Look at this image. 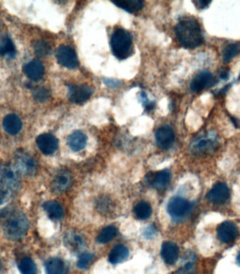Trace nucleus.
Instances as JSON below:
<instances>
[{"label":"nucleus","mask_w":240,"mask_h":274,"mask_svg":"<svg viewBox=\"0 0 240 274\" xmlns=\"http://www.w3.org/2000/svg\"><path fill=\"white\" fill-rule=\"evenodd\" d=\"M191 210L189 201L183 198L174 197L170 200L167 206L169 214L173 218L180 219L188 215Z\"/></svg>","instance_id":"obj_5"},{"label":"nucleus","mask_w":240,"mask_h":274,"mask_svg":"<svg viewBox=\"0 0 240 274\" xmlns=\"http://www.w3.org/2000/svg\"><path fill=\"white\" fill-rule=\"evenodd\" d=\"M37 147L45 155H52L59 148V141L51 134H43L36 139Z\"/></svg>","instance_id":"obj_9"},{"label":"nucleus","mask_w":240,"mask_h":274,"mask_svg":"<svg viewBox=\"0 0 240 274\" xmlns=\"http://www.w3.org/2000/svg\"><path fill=\"white\" fill-rule=\"evenodd\" d=\"M47 274H65V264L62 259L52 258L46 263Z\"/></svg>","instance_id":"obj_25"},{"label":"nucleus","mask_w":240,"mask_h":274,"mask_svg":"<svg viewBox=\"0 0 240 274\" xmlns=\"http://www.w3.org/2000/svg\"><path fill=\"white\" fill-rule=\"evenodd\" d=\"M25 75L32 81L38 82L43 79L45 75V67L37 60L26 63L23 68Z\"/></svg>","instance_id":"obj_15"},{"label":"nucleus","mask_w":240,"mask_h":274,"mask_svg":"<svg viewBox=\"0 0 240 274\" xmlns=\"http://www.w3.org/2000/svg\"><path fill=\"white\" fill-rule=\"evenodd\" d=\"M216 143V139L214 135L209 134L196 139L191 145V148L197 153H207L214 149Z\"/></svg>","instance_id":"obj_14"},{"label":"nucleus","mask_w":240,"mask_h":274,"mask_svg":"<svg viewBox=\"0 0 240 274\" xmlns=\"http://www.w3.org/2000/svg\"><path fill=\"white\" fill-rule=\"evenodd\" d=\"M117 233V229L114 226H106L100 232L99 235L98 236V242L101 244H105V243L110 242L111 241L113 240Z\"/></svg>","instance_id":"obj_27"},{"label":"nucleus","mask_w":240,"mask_h":274,"mask_svg":"<svg viewBox=\"0 0 240 274\" xmlns=\"http://www.w3.org/2000/svg\"><path fill=\"white\" fill-rule=\"evenodd\" d=\"M43 208L49 217L54 220L61 219L63 217V213H64L63 208L59 203L56 202V201H48V202L45 203Z\"/></svg>","instance_id":"obj_23"},{"label":"nucleus","mask_w":240,"mask_h":274,"mask_svg":"<svg viewBox=\"0 0 240 274\" xmlns=\"http://www.w3.org/2000/svg\"><path fill=\"white\" fill-rule=\"evenodd\" d=\"M239 50L240 47L239 45L232 44L228 45V46L225 49L224 52H223V59L224 63H227L230 62L231 60L233 59L234 56L239 53Z\"/></svg>","instance_id":"obj_29"},{"label":"nucleus","mask_w":240,"mask_h":274,"mask_svg":"<svg viewBox=\"0 0 240 274\" xmlns=\"http://www.w3.org/2000/svg\"><path fill=\"white\" fill-rule=\"evenodd\" d=\"M134 214L138 219L141 220H145L150 218L152 214V208L150 204L145 201H141L138 203L134 209Z\"/></svg>","instance_id":"obj_26"},{"label":"nucleus","mask_w":240,"mask_h":274,"mask_svg":"<svg viewBox=\"0 0 240 274\" xmlns=\"http://www.w3.org/2000/svg\"><path fill=\"white\" fill-rule=\"evenodd\" d=\"M3 128L7 133L16 135L22 129V122L16 114H9L3 120Z\"/></svg>","instance_id":"obj_19"},{"label":"nucleus","mask_w":240,"mask_h":274,"mask_svg":"<svg viewBox=\"0 0 240 274\" xmlns=\"http://www.w3.org/2000/svg\"><path fill=\"white\" fill-rule=\"evenodd\" d=\"M67 143L70 149L78 152L83 150L87 146V137L81 131H75L69 136Z\"/></svg>","instance_id":"obj_18"},{"label":"nucleus","mask_w":240,"mask_h":274,"mask_svg":"<svg viewBox=\"0 0 240 274\" xmlns=\"http://www.w3.org/2000/svg\"><path fill=\"white\" fill-rule=\"evenodd\" d=\"M112 3L116 6L130 13H135L141 10L143 6V2L141 0H132V1H125V0H114Z\"/></svg>","instance_id":"obj_24"},{"label":"nucleus","mask_w":240,"mask_h":274,"mask_svg":"<svg viewBox=\"0 0 240 274\" xmlns=\"http://www.w3.org/2000/svg\"><path fill=\"white\" fill-rule=\"evenodd\" d=\"M130 255V251L126 246L118 245L112 248L109 254L108 260L111 264H117L126 260Z\"/></svg>","instance_id":"obj_20"},{"label":"nucleus","mask_w":240,"mask_h":274,"mask_svg":"<svg viewBox=\"0 0 240 274\" xmlns=\"http://www.w3.org/2000/svg\"><path fill=\"white\" fill-rule=\"evenodd\" d=\"M236 262H237V264L240 266V251L236 257Z\"/></svg>","instance_id":"obj_37"},{"label":"nucleus","mask_w":240,"mask_h":274,"mask_svg":"<svg viewBox=\"0 0 240 274\" xmlns=\"http://www.w3.org/2000/svg\"><path fill=\"white\" fill-rule=\"evenodd\" d=\"M229 73L228 71H223L221 74V78L223 80L228 79Z\"/></svg>","instance_id":"obj_36"},{"label":"nucleus","mask_w":240,"mask_h":274,"mask_svg":"<svg viewBox=\"0 0 240 274\" xmlns=\"http://www.w3.org/2000/svg\"><path fill=\"white\" fill-rule=\"evenodd\" d=\"M16 168L21 175H33L37 170V165L34 159L23 151L18 152L16 154Z\"/></svg>","instance_id":"obj_7"},{"label":"nucleus","mask_w":240,"mask_h":274,"mask_svg":"<svg viewBox=\"0 0 240 274\" xmlns=\"http://www.w3.org/2000/svg\"><path fill=\"white\" fill-rule=\"evenodd\" d=\"M112 53L118 59H127L132 51V36L124 29H117L112 34L110 41Z\"/></svg>","instance_id":"obj_4"},{"label":"nucleus","mask_w":240,"mask_h":274,"mask_svg":"<svg viewBox=\"0 0 240 274\" xmlns=\"http://www.w3.org/2000/svg\"><path fill=\"white\" fill-rule=\"evenodd\" d=\"M170 181V172L169 170H165L154 174L153 178L151 180V184L154 188H157V189H164L169 186Z\"/></svg>","instance_id":"obj_21"},{"label":"nucleus","mask_w":240,"mask_h":274,"mask_svg":"<svg viewBox=\"0 0 240 274\" xmlns=\"http://www.w3.org/2000/svg\"><path fill=\"white\" fill-rule=\"evenodd\" d=\"M56 57L58 62L65 68L74 69L79 65L77 54L73 49L69 46L59 47L56 50Z\"/></svg>","instance_id":"obj_6"},{"label":"nucleus","mask_w":240,"mask_h":274,"mask_svg":"<svg viewBox=\"0 0 240 274\" xmlns=\"http://www.w3.org/2000/svg\"><path fill=\"white\" fill-rule=\"evenodd\" d=\"M239 80H240V75H239Z\"/></svg>","instance_id":"obj_40"},{"label":"nucleus","mask_w":240,"mask_h":274,"mask_svg":"<svg viewBox=\"0 0 240 274\" xmlns=\"http://www.w3.org/2000/svg\"><path fill=\"white\" fill-rule=\"evenodd\" d=\"M187 274H192V273H187Z\"/></svg>","instance_id":"obj_39"},{"label":"nucleus","mask_w":240,"mask_h":274,"mask_svg":"<svg viewBox=\"0 0 240 274\" xmlns=\"http://www.w3.org/2000/svg\"><path fill=\"white\" fill-rule=\"evenodd\" d=\"M230 191L225 183H217L211 188L207 198L211 203L216 205L223 204L228 201Z\"/></svg>","instance_id":"obj_11"},{"label":"nucleus","mask_w":240,"mask_h":274,"mask_svg":"<svg viewBox=\"0 0 240 274\" xmlns=\"http://www.w3.org/2000/svg\"><path fill=\"white\" fill-rule=\"evenodd\" d=\"M0 221L4 233L10 240H19L28 231V219L19 210L7 209L0 213Z\"/></svg>","instance_id":"obj_1"},{"label":"nucleus","mask_w":240,"mask_h":274,"mask_svg":"<svg viewBox=\"0 0 240 274\" xmlns=\"http://www.w3.org/2000/svg\"><path fill=\"white\" fill-rule=\"evenodd\" d=\"M212 79V75L210 72L207 70L200 71L191 82V90L195 93L201 92L211 84Z\"/></svg>","instance_id":"obj_16"},{"label":"nucleus","mask_w":240,"mask_h":274,"mask_svg":"<svg viewBox=\"0 0 240 274\" xmlns=\"http://www.w3.org/2000/svg\"><path fill=\"white\" fill-rule=\"evenodd\" d=\"M211 3H212V1H204V0H202V1H196V3H197L196 5L199 10H203V9L206 8L209 4Z\"/></svg>","instance_id":"obj_34"},{"label":"nucleus","mask_w":240,"mask_h":274,"mask_svg":"<svg viewBox=\"0 0 240 274\" xmlns=\"http://www.w3.org/2000/svg\"><path fill=\"white\" fill-rule=\"evenodd\" d=\"M51 96L50 91L48 89L43 88H38L33 92V98L35 101L38 102L43 103L47 101L50 99Z\"/></svg>","instance_id":"obj_31"},{"label":"nucleus","mask_w":240,"mask_h":274,"mask_svg":"<svg viewBox=\"0 0 240 274\" xmlns=\"http://www.w3.org/2000/svg\"><path fill=\"white\" fill-rule=\"evenodd\" d=\"M105 84L108 85L110 88H117L119 85V83L115 80H111V79H105L104 80Z\"/></svg>","instance_id":"obj_33"},{"label":"nucleus","mask_w":240,"mask_h":274,"mask_svg":"<svg viewBox=\"0 0 240 274\" xmlns=\"http://www.w3.org/2000/svg\"><path fill=\"white\" fill-rule=\"evenodd\" d=\"M3 273V265H2L1 262H0V274Z\"/></svg>","instance_id":"obj_38"},{"label":"nucleus","mask_w":240,"mask_h":274,"mask_svg":"<svg viewBox=\"0 0 240 274\" xmlns=\"http://www.w3.org/2000/svg\"><path fill=\"white\" fill-rule=\"evenodd\" d=\"M51 51H52V47L47 42L38 41L34 45V52L39 57H45V56H48L51 53Z\"/></svg>","instance_id":"obj_30"},{"label":"nucleus","mask_w":240,"mask_h":274,"mask_svg":"<svg viewBox=\"0 0 240 274\" xmlns=\"http://www.w3.org/2000/svg\"><path fill=\"white\" fill-rule=\"evenodd\" d=\"M0 55L13 59L16 55L15 45L9 36H5L0 43Z\"/></svg>","instance_id":"obj_22"},{"label":"nucleus","mask_w":240,"mask_h":274,"mask_svg":"<svg viewBox=\"0 0 240 274\" xmlns=\"http://www.w3.org/2000/svg\"><path fill=\"white\" fill-rule=\"evenodd\" d=\"M93 259L92 254L89 252H84L80 255L79 259H78L77 266L82 269L86 268L90 263L92 262Z\"/></svg>","instance_id":"obj_32"},{"label":"nucleus","mask_w":240,"mask_h":274,"mask_svg":"<svg viewBox=\"0 0 240 274\" xmlns=\"http://www.w3.org/2000/svg\"><path fill=\"white\" fill-rule=\"evenodd\" d=\"M161 255L166 264L169 265L175 264L179 258V247L174 243H165L162 248Z\"/></svg>","instance_id":"obj_17"},{"label":"nucleus","mask_w":240,"mask_h":274,"mask_svg":"<svg viewBox=\"0 0 240 274\" xmlns=\"http://www.w3.org/2000/svg\"><path fill=\"white\" fill-rule=\"evenodd\" d=\"M20 173L14 165H6L0 172V205L6 203L15 193L20 184Z\"/></svg>","instance_id":"obj_3"},{"label":"nucleus","mask_w":240,"mask_h":274,"mask_svg":"<svg viewBox=\"0 0 240 274\" xmlns=\"http://www.w3.org/2000/svg\"><path fill=\"white\" fill-rule=\"evenodd\" d=\"M176 34L178 41L185 48L194 49L203 44V32L195 20L188 19L180 21L176 25Z\"/></svg>","instance_id":"obj_2"},{"label":"nucleus","mask_w":240,"mask_h":274,"mask_svg":"<svg viewBox=\"0 0 240 274\" xmlns=\"http://www.w3.org/2000/svg\"><path fill=\"white\" fill-rule=\"evenodd\" d=\"M154 232H155V230H154V228L149 227L147 228L146 230H145V236L147 238H150L152 237V236H154Z\"/></svg>","instance_id":"obj_35"},{"label":"nucleus","mask_w":240,"mask_h":274,"mask_svg":"<svg viewBox=\"0 0 240 274\" xmlns=\"http://www.w3.org/2000/svg\"><path fill=\"white\" fill-rule=\"evenodd\" d=\"M72 181L73 179L70 172L66 170L59 171L52 180V191L57 194L66 191L72 186Z\"/></svg>","instance_id":"obj_8"},{"label":"nucleus","mask_w":240,"mask_h":274,"mask_svg":"<svg viewBox=\"0 0 240 274\" xmlns=\"http://www.w3.org/2000/svg\"><path fill=\"white\" fill-rule=\"evenodd\" d=\"M237 226L232 221H224L217 228L218 239L223 243L232 242L237 238Z\"/></svg>","instance_id":"obj_12"},{"label":"nucleus","mask_w":240,"mask_h":274,"mask_svg":"<svg viewBox=\"0 0 240 274\" xmlns=\"http://www.w3.org/2000/svg\"><path fill=\"white\" fill-rule=\"evenodd\" d=\"M156 141L159 147L167 150L172 146L175 139L174 130L169 125H165L158 129L155 134Z\"/></svg>","instance_id":"obj_13"},{"label":"nucleus","mask_w":240,"mask_h":274,"mask_svg":"<svg viewBox=\"0 0 240 274\" xmlns=\"http://www.w3.org/2000/svg\"><path fill=\"white\" fill-rule=\"evenodd\" d=\"M20 271L22 274H36L37 266L32 259L29 257H24L21 259L19 264Z\"/></svg>","instance_id":"obj_28"},{"label":"nucleus","mask_w":240,"mask_h":274,"mask_svg":"<svg viewBox=\"0 0 240 274\" xmlns=\"http://www.w3.org/2000/svg\"><path fill=\"white\" fill-rule=\"evenodd\" d=\"M92 95V90L87 85H74L68 86V99L74 103L85 102Z\"/></svg>","instance_id":"obj_10"}]
</instances>
